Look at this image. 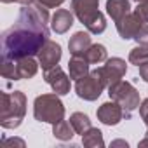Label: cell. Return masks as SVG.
Masks as SVG:
<instances>
[{
	"mask_svg": "<svg viewBox=\"0 0 148 148\" xmlns=\"http://www.w3.org/2000/svg\"><path fill=\"white\" fill-rule=\"evenodd\" d=\"M49 12L38 2L23 5L18 21L2 33V58L19 59L35 56L49 40Z\"/></svg>",
	"mask_w": 148,
	"mask_h": 148,
	"instance_id": "cell-1",
	"label": "cell"
},
{
	"mask_svg": "<svg viewBox=\"0 0 148 148\" xmlns=\"http://www.w3.org/2000/svg\"><path fill=\"white\" fill-rule=\"evenodd\" d=\"M26 115V96L21 91L0 94V125L4 129H16Z\"/></svg>",
	"mask_w": 148,
	"mask_h": 148,
	"instance_id": "cell-2",
	"label": "cell"
},
{
	"mask_svg": "<svg viewBox=\"0 0 148 148\" xmlns=\"http://www.w3.org/2000/svg\"><path fill=\"white\" fill-rule=\"evenodd\" d=\"M99 0H71V11L80 23L86 25L87 32L92 35H99L106 30L105 14L98 11Z\"/></svg>",
	"mask_w": 148,
	"mask_h": 148,
	"instance_id": "cell-3",
	"label": "cell"
},
{
	"mask_svg": "<svg viewBox=\"0 0 148 148\" xmlns=\"http://www.w3.org/2000/svg\"><path fill=\"white\" fill-rule=\"evenodd\" d=\"M33 117L38 122L56 124L64 119V105L59 99V94H40L33 103Z\"/></svg>",
	"mask_w": 148,
	"mask_h": 148,
	"instance_id": "cell-4",
	"label": "cell"
},
{
	"mask_svg": "<svg viewBox=\"0 0 148 148\" xmlns=\"http://www.w3.org/2000/svg\"><path fill=\"white\" fill-rule=\"evenodd\" d=\"M38 64L33 56L28 58H19V59H5L2 58V66H0V73L4 79L11 80H23V79H32L37 75Z\"/></svg>",
	"mask_w": 148,
	"mask_h": 148,
	"instance_id": "cell-5",
	"label": "cell"
},
{
	"mask_svg": "<svg viewBox=\"0 0 148 148\" xmlns=\"http://www.w3.org/2000/svg\"><path fill=\"white\" fill-rule=\"evenodd\" d=\"M108 96H110V99H115L124 108L125 119H129L132 115V112L136 108H139V92L129 82L120 80V82L110 86L108 87Z\"/></svg>",
	"mask_w": 148,
	"mask_h": 148,
	"instance_id": "cell-6",
	"label": "cell"
},
{
	"mask_svg": "<svg viewBox=\"0 0 148 148\" xmlns=\"http://www.w3.org/2000/svg\"><path fill=\"white\" fill-rule=\"evenodd\" d=\"M92 71L99 77V80L105 84V87H110L122 80V77L127 71V64L122 58H110L105 61V66H99Z\"/></svg>",
	"mask_w": 148,
	"mask_h": 148,
	"instance_id": "cell-7",
	"label": "cell"
},
{
	"mask_svg": "<svg viewBox=\"0 0 148 148\" xmlns=\"http://www.w3.org/2000/svg\"><path fill=\"white\" fill-rule=\"evenodd\" d=\"M105 91V84L99 80V77L96 75L94 71H91L89 75L79 79L75 82V92L80 99H86V101H96L101 92Z\"/></svg>",
	"mask_w": 148,
	"mask_h": 148,
	"instance_id": "cell-8",
	"label": "cell"
},
{
	"mask_svg": "<svg viewBox=\"0 0 148 148\" xmlns=\"http://www.w3.org/2000/svg\"><path fill=\"white\" fill-rule=\"evenodd\" d=\"M44 79L45 82L52 87V91L59 96H64L70 92V77L63 71L61 66H54V68H49V70H44Z\"/></svg>",
	"mask_w": 148,
	"mask_h": 148,
	"instance_id": "cell-9",
	"label": "cell"
},
{
	"mask_svg": "<svg viewBox=\"0 0 148 148\" xmlns=\"http://www.w3.org/2000/svg\"><path fill=\"white\" fill-rule=\"evenodd\" d=\"M96 115H98V120L103 122L105 125H117V124L125 117V115H124V108H122L115 99L103 103V105L98 108Z\"/></svg>",
	"mask_w": 148,
	"mask_h": 148,
	"instance_id": "cell-10",
	"label": "cell"
},
{
	"mask_svg": "<svg viewBox=\"0 0 148 148\" xmlns=\"http://www.w3.org/2000/svg\"><path fill=\"white\" fill-rule=\"evenodd\" d=\"M115 25H117L119 35H120L124 40H129V38H134V37H136V33H138L139 28L145 25V21H143L134 11H131V12L125 14L122 19H119Z\"/></svg>",
	"mask_w": 148,
	"mask_h": 148,
	"instance_id": "cell-11",
	"label": "cell"
},
{
	"mask_svg": "<svg viewBox=\"0 0 148 148\" xmlns=\"http://www.w3.org/2000/svg\"><path fill=\"white\" fill-rule=\"evenodd\" d=\"M37 56H38V63H40L42 70L54 68L61 59V45L52 40H47Z\"/></svg>",
	"mask_w": 148,
	"mask_h": 148,
	"instance_id": "cell-12",
	"label": "cell"
},
{
	"mask_svg": "<svg viewBox=\"0 0 148 148\" xmlns=\"http://www.w3.org/2000/svg\"><path fill=\"white\" fill-rule=\"evenodd\" d=\"M71 26H73V14L68 9H58L52 14V18H51V28L58 35L66 33Z\"/></svg>",
	"mask_w": 148,
	"mask_h": 148,
	"instance_id": "cell-13",
	"label": "cell"
},
{
	"mask_svg": "<svg viewBox=\"0 0 148 148\" xmlns=\"http://www.w3.org/2000/svg\"><path fill=\"white\" fill-rule=\"evenodd\" d=\"M91 35L89 32H77L68 42V49L71 56H82L91 47Z\"/></svg>",
	"mask_w": 148,
	"mask_h": 148,
	"instance_id": "cell-14",
	"label": "cell"
},
{
	"mask_svg": "<svg viewBox=\"0 0 148 148\" xmlns=\"http://www.w3.org/2000/svg\"><path fill=\"white\" fill-rule=\"evenodd\" d=\"M106 12L117 23L131 12V0H106Z\"/></svg>",
	"mask_w": 148,
	"mask_h": 148,
	"instance_id": "cell-15",
	"label": "cell"
},
{
	"mask_svg": "<svg viewBox=\"0 0 148 148\" xmlns=\"http://www.w3.org/2000/svg\"><path fill=\"white\" fill-rule=\"evenodd\" d=\"M68 71H70V79L71 80H79L86 75H89V63L82 58V56H73L68 61Z\"/></svg>",
	"mask_w": 148,
	"mask_h": 148,
	"instance_id": "cell-16",
	"label": "cell"
},
{
	"mask_svg": "<svg viewBox=\"0 0 148 148\" xmlns=\"http://www.w3.org/2000/svg\"><path fill=\"white\" fill-rule=\"evenodd\" d=\"M82 58H84L89 64H99V63H103V61L108 59L106 47H105L103 44H92V45L82 54Z\"/></svg>",
	"mask_w": 148,
	"mask_h": 148,
	"instance_id": "cell-17",
	"label": "cell"
},
{
	"mask_svg": "<svg viewBox=\"0 0 148 148\" xmlns=\"http://www.w3.org/2000/svg\"><path fill=\"white\" fill-rule=\"evenodd\" d=\"M52 134L56 139L59 141H68L73 138V134H75V129H73V125L68 122V120H59L56 124H52Z\"/></svg>",
	"mask_w": 148,
	"mask_h": 148,
	"instance_id": "cell-18",
	"label": "cell"
},
{
	"mask_svg": "<svg viewBox=\"0 0 148 148\" xmlns=\"http://www.w3.org/2000/svg\"><path fill=\"white\" fill-rule=\"evenodd\" d=\"M82 145L87 148H103L105 146V139H103V132L96 127H91L89 131H86L82 134Z\"/></svg>",
	"mask_w": 148,
	"mask_h": 148,
	"instance_id": "cell-19",
	"label": "cell"
},
{
	"mask_svg": "<svg viewBox=\"0 0 148 148\" xmlns=\"http://www.w3.org/2000/svg\"><path fill=\"white\" fill-rule=\"evenodd\" d=\"M70 124L73 125V129H75L77 134H84L86 131H89L92 125H91V120L86 113H80V112H75V113H71L70 117Z\"/></svg>",
	"mask_w": 148,
	"mask_h": 148,
	"instance_id": "cell-20",
	"label": "cell"
},
{
	"mask_svg": "<svg viewBox=\"0 0 148 148\" xmlns=\"http://www.w3.org/2000/svg\"><path fill=\"white\" fill-rule=\"evenodd\" d=\"M145 61H148V45H139L138 44V47L131 49V52H129V63L139 66Z\"/></svg>",
	"mask_w": 148,
	"mask_h": 148,
	"instance_id": "cell-21",
	"label": "cell"
},
{
	"mask_svg": "<svg viewBox=\"0 0 148 148\" xmlns=\"http://www.w3.org/2000/svg\"><path fill=\"white\" fill-rule=\"evenodd\" d=\"M134 40H136L139 45H148V25H146V23L139 28V32L136 33Z\"/></svg>",
	"mask_w": 148,
	"mask_h": 148,
	"instance_id": "cell-22",
	"label": "cell"
},
{
	"mask_svg": "<svg viewBox=\"0 0 148 148\" xmlns=\"http://www.w3.org/2000/svg\"><path fill=\"white\" fill-rule=\"evenodd\" d=\"M134 12H136L145 23H148V0H145V2L138 4V7L134 9Z\"/></svg>",
	"mask_w": 148,
	"mask_h": 148,
	"instance_id": "cell-23",
	"label": "cell"
},
{
	"mask_svg": "<svg viewBox=\"0 0 148 148\" xmlns=\"http://www.w3.org/2000/svg\"><path fill=\"white\" fill-rule=\"evenodd\" d=\"M35 2L42 4V5L47 7V9H56V7H59L61 4H64V0H35Z\"/></svg>",
	"mask_w": 148,
	"mask_h": 148,
	"instance_id": "cell-24",
	"label": "cell"
},
{
	"mask_svg": "<svg viewBox=\"0 0 148 148\" xmlns=\"http://www.w3.org/2000/svg\"><path fill=\"white\" fill-rule=\"evenodd\" d=\"M139 115H141L143 122H145L146 127H148V99H143V101H141V105H139Z\"/></svg>",
	"mask_w": 148,
	"mask_h": 148,
	"instance_id": "cell-25",
	"label": "cell"
},
{
	"mask_svg": "<svg viewBox=\"0 0 148 148\" xmlns=\"http://www.w3.org/2000/svg\"><path fill=\"white\" fill-rule=\"evenodd\" d=\"M139 77L145 80V82H148V61H145V63H141L139 66Z\"/></svg>",
	"mask_w": 148,
	"mask_h": 148,
	"instance_id": "cell-26",
	"label": "cell"
},
{
	"mask_svg": "<svg viewBox=\"0 0 148 148\" xmlns=\"http://www.w3.org/2000/svg\"><path fill=\"white\" fill-rule=\"evenodd\" d=\"M4 4H11V2H18V4H21V5H28V4H32L33 0H2Z\"/></svg>",
	"mask_w": 148,
	"mask_h": 148,
	"instance_id": "cell-27",
	"label": "cell"
},
{
	"mask_svg": "<svg viewBox=\"0 0 148 148\" xmlns=\"http://www.w3.org/2000/svg\"><path fill=\"white\" fill-rule=\"evenodd\" d=\"M4 143H9V145H19V146H25V141H23V139H4Z\"/></svg>",
	"mask_w": 148,
	"mask_h": 148,
	"instance_id": "cell-28",
	"label": "cell"
},
{
	"mask_svg": "<svg viewBox=\"0 0 148 148\" xmlns=\"http://www.w3.org/2000/svg\"><path fill=\"white\" fill-rule=\"evenodd\" d=\"M112 146H125L127 148V143L122 141V139H117V141H112Z\"/></svg>",
	"mask_w": 148,
	"mask_h": 148,
	"instance_id": "cell-29",
	"label": "cell"
},
{
	"mask_svg": "<svg viewBox=\"0 0 148 148\" xmlns=\"http://www.w3.org/2000/svg\"><path fill=\"white\" fill-rule=\"evenodd\" d=\"M139 146H148V131H146L145 139H141V141H139Z\"/></svg>",
	"mask_w": 148,
	"mask_h": 148,
	"instance_id": "cell-30",
	"label": "cell"
},
{
	"mask_svg": "<svg viewBox=\"0 0 148 148\" xmlns=\"http://www.w3.org/2000/svg\"><path fill=\"white\" fill-rule=\"evenodd\" d=\"M132 2H136V4H141V2H145V0H132Z\"/></svg>",
	"mask_w": 148,
	"mask_h": 148,
	"instance_id": "cell-31",
	"label": "cell"
}]
</instances>
